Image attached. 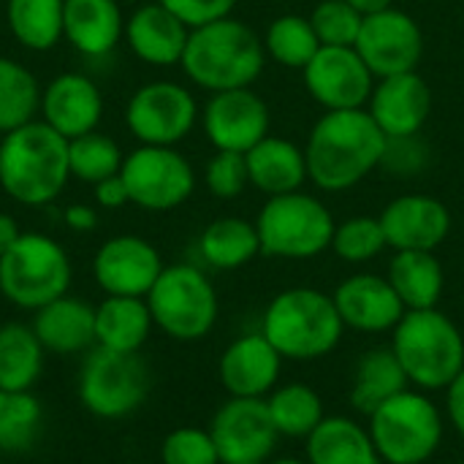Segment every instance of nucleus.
Listing matches in <instances>:
<instances>
[{
    "label": "nucleus",
    "instance_id": "nucleus-1",
    "mask_svg": "<svg viewBox=\"0 0 464 464\" xmlns=\"http://www.w3.org/2000/svg\"><path fill=\"white\" fill-rule=\"evenodd\" d=\"M383 150L386 133L367 109L324 111L304 144L307 179L326 193L348 190L381 166Z\"/></svg>",
    "mask_w": 464,
    "mask_h": 464
},
{
    "label": "nucleus",
    "instance_id": "nucleus-2",
    "mask_svg": "<svg viewBox=\"0 0 464 464\" xmlns=\"http://www.w3.org/2000/svg\"><path fill=\"white\" fill-rule=\"evenodd\" d=\"M71 179L68 139L33 120L0 139V188L22 207H46Z\"/></svg>",
    "mask_w": 464,
    "mask_h": 464
},
{
    "label": "nucleus",
    "instance_id": "nucleus-3",
    "mask_svg": "<svg viewBox=\"0 0 464 464\" xmlns=\"http://www.w3.org/2000/svg\"><path fill=\"white\" fill-rule=\"evenodd\" d=\"M179 65L185 76L207 92L250 87L266 65L264 38L245 22L223 16L190 30Z\"/></svg>",
    "mask_w": 464,
    "mask_h": 464
},
{
    "label": "nucleus",
    "instance_id": "nucleus-4",
    "mask_svg": "<svg viewBox=\"0 0 464 464\" xmlns=\"http://www.w3.org/2000/svg\"><path fill=\"white\" fill-rule=\"evenodd\" d=\"M345 324L332 294L318 288H285L264 310L261 334L283 359L315 362L329 356L343 340Z\"/></svg>",
    "mask_w": 464,
    "mask_h": 464
},
{
    "label": "nucleus",
    "instance_id": "nucleus-5",
    "mask_svg": "<svg viewBox=\"0 0 464 464\" xmlns=\"http://www.w3.org/2000/svg\"><path fill=\"white\" fill-rule=\"evenodd\" d=\"M392 351L419 392H446L464 367L462 332L438 307L408 310L392 329Z\"/></svg>",
    "mask_w": 464,
    "mask_h": 464
},
{
    "label": "nucleus",
    "instance_id": "nucleus-6",
    "mask_svg": "<svg viewBox=\"0 0 464 464\" xmlns=\"http://www.w3.org/2000/svg\"><path fill=\"white\" fill-rule=\"evenodd\" d=\"M370 438L381 462L424 464L443 443V413L427 392L405 389L370 416Z\"/></svg>",
    "mask_w": 464,
    "mask_h": 464
},
{
    "label": "nucleus",
    "instance_id": "nucleus-7",
    "mask_svg": "<svg viewBox=\"0 0 464 464\" xmlns=\"http://www.w3.org/2000/svg\"><path fill=\"white\" fill-rule=\"evenodd\" d=\"M71 258L63 245L38 231H22L0 256V294L19 310H41L71 288Z\"/></svg>",
    "mask_w": 464,
    "mask_h": 464
},
{
    "label": "nucleus",
    "instance_id": "nucleus-8",
    "mask_svg": "<svg viewBox=\"0 0 464 464\" xmlns=\"http://www.w3.org/2000/svg\"><path fill=\"white\" fill-rule=\"evenodd\" d=\"M261 256L304 261L332 247L334 218L329 207L302 190L269 196L256 218Z\"/></svg>",
    "mask_w": 464,
    "mask_h": 464
},
{
    "label": "nucleus",
    "instance_id": "nucleus-9",
    "mask_svg": "<svg viewBox=\"0 0 464 464\" xmlns=\"http://www.w3.org/2000/svg\"><path fill=\"white\" fill-rule=\"evenodd\" d=\"M155 329L177 343L204 340L218 324V291L212 280L193 264L163 266L158 283L147 294Z\"/></svg>",
    "mask_w": 464,
    "mask_h": 464
},
{
    "label": "nucleus",
    "instance_id": "nucleus-10",
    "mask_svg": "<svg viewBox=\"0 0 464 464\" xmlns=\"http://www.w3.org/2000/svg\"><path fill=\"white\" fill-rule=\"evenodd\" d=\"M150 389L152 375L139 353H117L98 345L87 351L76 378L82 408L106 421L136 413L144 405Z\"/></svg>",
    "mask_w": 464,
    "mask_h": 464
},
{
    "label": "nucleus",
    "instance_id": "nucleus-11",
    "mask_svg": "<svg viewBox=\"0 0 464 464\" xmlns=\"http://www.w3.org/2000/svg\"><path fill=\"white\" fill-rule=\"evenodd\" d=\"M120 177L128 188L130 204L150 212L177 209L196 190V171L174 147H136L125 155Z\"/></svg>",
    "mask_w": 464,
    "mask_h": 464
},
{
    "label": "nucleus",
    "instance_id": "nucleus-12",
    "mask_svg": "<svg viewBox=\"0 0 464 464\" xmlns=\"http://www.w3.org/2000/svg\"><path fill=\"white\" fill-rule=\"evenodd\" d=\"M198 120V103L193 92L177 82H147L141 84L128 106L125 125L141 141L152 147H177L190 136Z\"/></svg>",
    "mask_w": 464,
    "mask_h": 464
},
{
    "label": "nucleus",
    "instance_id": "nucleus-13",
    "mask_svg": "<svg viewBox=\"0 0 464 464\" xmlns=\"http://www.w3.org/2000/svg\"><path fill=\"white\" fill-rule=\"evenodd\" d=\"M356 52L375 79L411 73L419 71V63L424 57V35L411 14L392 5L386 11L364 16L356 38Z\"/></svg>",
    "mask_w": 464,
    "mask_h": 464
},
{
    "label": "nucleus",
    "instance_id": "nucleus-14",
    "mask_svg": "<svg viewBox=\"0 0 464 464\" xmlns=\"http://www.w3.org/2000/svg\"><path fill=\"white\" fill-rule=\"evenodd\" d=\"M302 79L310 98L326 111L367 109L378 82L356 46H321L315 57L302 68Z\"/></svg>",
    "mask_w": 464,
    "mask_h": 464
},
{
    "label": "nucleus",
    "instance_id": "nucleus-15",
    "mask_svg": "<svg viewBox=\"0 0 464 464\" xmlns=\"http://www.w3.org/2000/svg\"><path fill=\"white\" fill-rule=\"evenodd\" d=\"M209 435L223 464L269 462L280 440L266 400L253 397H231L223 402L212 416Z\"/></svg>",
    "mask_w": 464,
    "mask_h": 464
},
{
    "label": "nucleus",
    "instance_id": "nucleus-16",
    "mask_svg": "<svg viewBox=\"0 0 464 464\" xmlns=\"http://www.w3.org/2000/svg\"><path fill=\"white\" fill-rule=\"evenodd\" d=\"M163 272V258L152 242L136 234L106 239L92 258V277L106 296L147 299Z\"/></svg>",
    "mask_w": 464,
    "mask_h": 464
},
{
    "label": "nucleus",
    "instance_id": "nucleus-17",
    "mask_svg": "<svg viewBox=\"0 0 464 464\" xmlns=\"http://www.w3.org/2000/svg\"><path fill=\"white\" fill-rule=\"evenodd\" d=\"M209 144L220 152H247L269 136L272 114L250 87L212 92L201 114Z\"/></svg>",
    "mask_w": 464,
    "mask_h": 464
},
{
    "label": "nucleus",
    "instance_id": "nucleus-18",
    "mask_svg": "<svg viewBox=\"0 0 464 464\" xmlns=\"http://www.w3.org/2000/svg\"><path fill=\"white\" fill-rule=\"evenodd\" d=\"M386 245L397 250H438L451 234V212L449 207L424 193L397 196L378 215Z\"/></svg>",
    "mask_w": 464,
    "mask_h": 464
},
{
    "label": "nucleus",
    "instance_id": "nucleus-19",
    "mask_svg": "<svg viewBox=\"0 0 464 464\" xmlns=\"http://www.w3.org/2000/svg\"><path fill=\"white\" fill-rule=\"evenodd\" d=\"M332 299L345 329H356L364 334L392 332L408 313L397 291L392 288L389 277L372 272H359L345 277L334 288Z\"/></svg>",
    "mask_w": 464,
    "mask_h": 464
},
{
    "label": "nucleus",
    "instance_id": "nucleus-20",
    "mask_svg": "<svg viewBox=\"0 0 464 464\" xmlns=\"http://www.w3.org/2000/svg\"><path fill=\"white\" fill-rule=\"evenodd\" d=\"M367 111L392 136H416L432 114V90L419 71L383 76L375 82Z\"/></svg>",
    "mask_w": 464,
    "mask_h": 464
},
{
    "label": "nucleus",
    "instance_id": "nucleus-21",
    "mask_svg": "<svg viewBox=\"0 0 464 464\" xmlns=\"http://www.w3.org/2000/svg\"><path fill=\"white\" fill-rule=\"evenodd\" d=\"M283 362L285 359L277 353V348L261 332H253L237 337L223 351L218 375L231 397L266 400L272 389L280 383Z\"/></svg>",
    "mask_w": 464,
    "mask_h": 464
},
{
    "label": "nucleus",
    "instance_id": "nucleus-22",
    "mask_svg": "<svg viewBox=\"0 0 464 464\" xmlns=\"http://www.w3.org/2000/svg\"><path fill=\"white\" fill-rule=\"evenodd\" d=\"M101 117H103L101 87L84 73L76 71L60 73L41 92V120L68 141L90 130H98Z\"/></svg>",
    "mask_w": 464,
    "mask_h": 464
},
{
    "label": "nucleus",
    "instance_id": "nucleus-23",
    "mask_svg": "<svg viewBox=\"0 0 464 464\" xmlns=\"http://www.w3.org/2000/svg\"><path fill=\"white\" fill-rule=\"evenodd\" d=\"M188 38L190 27L177 14H171L160 0L141 3L125 19V41L130 52L147 65H179Z\"/></svg>",
    "mask_w": 464,
    "mask_h": 464
},
{
    "label": "nucleus",
    "instance_id": "nucleus-24",
    "mask_svg": "<svg viewBox=\"0 0 464 464\" xmlns=\"http://www.w3.org/2000/svg\"><path fill=\"white\" fill-rule=\"evenodd\" d=\"M125 35L120 0H63V38L84 57H106Z\"/></svg>",
    "mask_w": 464,
    "mask_h": 464
},
{
    "label": "nucleus",
    "instance_id": "nucleus-25",
    "mask_svg": "<svg viewBox=\"0 0 464 464\" xmlns=\"http://www.w3.org/2000/svg\"><path fill=\"white\" fill-rule=\"evenodd\" d=\"M33 332L46 353L73 356L95 348V307L79 296H57L33 315Z\"/></svg>",
    "mask_w": 464,
    "mask_h": 464
},
{
    "label": "nucleus",
    "instance_id": "nucleus-26",
    "mask_svg": "<svg viewBox=\"0 0 464 464\" xmlns=\"http://www.w3.org/2000/svg\"><path fill=\"white\" fill-rule=\"evenodd\" d=\"M245 160H247L250 185L266 196H283V193L302 190V185L307 179L304 147H299L283 136L269 133L253 150L245 152Z\"/></svg>",
    "mask_w": 464,
    "mask_h": 464
},
{
    "label": "nucleus",
    "instance_id": "nucleus-27",
    "mask_svg": "<svg viewBox=\"0 0 464 464\" xmlns=\"http://www.w3.org/2000/svg\"><path fill=\"white\" fill-rule=\"evenodd\" d=\"M310 464H381L370 430L348 416H326L304 440Z\"/></svg>",
    "mask_w": 464,
    "mask_h": 464
},
{
    "label": "nucleus",
    "instance_id": "nucleus-28",
    "mask_svg": "<svg viewBox=\"0 0 464 464\" xmlns=\"http://www.w3.org/2000/svg\"><path fill=\"white\" fill-rule=\"evenodd\" d=\"M155 324L147 299L106 296L95 307V345L117 353H139Z\"/></svg>",
    "mask_w": 464,
    "mask_h": 464
},
{
    "label": "nucleus",
    "instance_id": "nucleus-29",
    "mask_svg": "<svg viewBox=\"0 0 464 464\" xmlns=\"http://www.w3.org/2000/svg\"><path fill=\"white\" fill-rule=\"evenodd\" d=\"M386 277L405 310L438 307L446 288V272L435 250H397Z\"/></svg>",
    "mask_w": 464,
    "mask_h": 464
},
{
    "label": "nucleus",
    "instance_id": "nucleus-30",
    "mask_svg": "<svg viewBox=\"0 0 464 464\" xmlns=\"http://www.w3.org/2000/svg\"><path fill=\"white\" fill-rule=\"evenodd\" d=\"M405 389H411V381H408L400 359L394 356L392 345L370 348L353 370L351 405L359 413L370 416L372 411H378L383 402H389L392 397H397Z\"/></svg>",
    "mask_w": 464,
    "mask_h": 464
},
{
    "label": "nucleus",
    "instance_id": "nucleus-31",
    "mask_svg": "<svg viewBox=\"0 0 464 464\" xmlns=\"http://www.w3.org/2000/svg\"><path fill=\"white\" fill-rule=\"evenodd\" d=\"M198 253L207 266L234 272L261 256V239L256 223L245 218H218L198 237Z\"/></svg>",
    "mask_w": 464,
    "mask_h": 464
},
{
    "label": "nucleus",
    "instance_id": "nucleus-32",
    "mask_svg": "<svg viewBox=\"0 0 464 464\" xmlns=\"http://www.w3.org/2000/svg\"><path fill=\"white\" fill-rule=\"evenodd\" d=\"M44 345L30 324L0 326V392H33L44 372Z\"/></svg>",
    "mask_w": 464,
    "mask_h": 464
},
{
    "label": "nucleus",
    "instance_id": "nucleus-33",
    "mask_svg": "<svg viewBox=\"0 0 464 464\" xmlns=\"http://www.w3.org/2000/svg\"><path fill=\"white\" fill-rule=\"evenodd\" d=\"M266 408L280 438L307 440V435L326 419L321 394L307 383H277L266 397Z\"/></svg>",
    "mask_w": 464,
    "mask_h": 464
},
{
    "label": "nucleus",
    "instance_id": "nucleus-34",
    "mask_svg": "<svg viewBox=\"0 0 464 464\" xmlns=\"http://www.w3.org/2000/svg\"><path fill=\"white\" fill-rule=\"evenodd\" d=\"M11 35L30 52H49L63 38V0H5Z\"/></svg>",
    "mask_w": 464,
    "mask_h": 464
},
{
    "label": "nucleus",
    "instance_id": "nucleus-35",
    "mask_svg": "<svg viewBox=\"0 0 464 464\" xmlns=\"http://www.w3.org/2000/svg\"><path fill=\"white\" fill-rule=\"evenodd\" d=\"M41 84L11 57H0V136L27 125L41 111Z\"/></svg>",
    "mask_w": 464,
    "mask_h": 464
},
{
    "label": "nucleus",
    "instance_id": "nucleus-36",
    "mask_svg": "<svg viewBox=\"0 0 464 464\" xmlns=\"http://www.w3.org/2000/svg\"><path fill=\"white\" fill-rule=\"evenodd\" d=\"M44 430V408L33 392H0V454L30 451Z\"/></svg>",
    "mask_w": 464,
    "mask_h": 464
},
{
    "label": "nucleus",
    "instance_id": "nucleus-37",
    "mask_svg": "<svg viewBox=\"0 0 464 464\" xmlns=\"http://www.w3.org/2000/svg\"><path fill=\"white\" fill-rule=\"evenodd\" d=\"M264 49L266 57H272L275 63L302 71L321 49V41L310 24V16L283 14L269 22L264 33Z\"/></svg>",
    "mask_w": 464,
    "mask_h": 464
},
{
    "label": "nucleus",
    "instance_id": "nucleus-38",
    "mask_svg": "<svg viewBox=\"0 0 464 464\" xmlns=\"http://www.w3.org/2000/svg\"><path fill=\"white\" fill-rule=\"evenodd\" d=\"M122 160H125V155H122L120 144L101 130H90V133L68 141V169H71V177L79 182L98 185V182L120 174Z\"/></svg>",
    "mask_w": 464,
    "mask_h": 464
},
{
    "label": "nucleus",
    "instance_id": "nucleus-39",
    "mask_svg": "<svg viewBox=\"0 0 464 464\" xmlns=\"http://www.w3.org/2000/svg\"><path fill=\"white\" fill-rule=\"evenodd\" d=\"M386 234L381 226V218L372 215H356L343 223H337L332 237V250L345 264H367L378 258L386 250Z\"/></svg>",
    "mask_w": 464,
    "mask_h": 464
},
{
    "label": "nucleus",
    "instance_id": "nucleus-40",
    "mask_svg": "<svg viewBox=\"0 0 464 464\" xmlns=\"http://www.w3.org/2000/svg\"><path fill=\"white\" fill-rule=\"evenodd\" d=\"M364 16L348 0H318L310 24L321 46H356Z\"/></svg>",
    "mask_w": 464,
    "mask_h": 464
},
{
    "label": "nucleus",
    "instance_id": "nucleus-41",
    "mask_svg": "<svg viewBox=\"0 0 464 464\" xmlns=\"http://www.w3.org/2000/svg\"><path fill=\"white\" fill-rule=\"evenodd\" d=\"M163 464H223L209 430L179 427L171 430L160 443Z\"/></svg>",
    "mask_w": 464,
    "mask_h": 464
},
{
    "label": "nucleus",
    "instance_id": "nucleus-42",
    "mask_svg": "<svg viewBox=\"0 0 464 464\" xmlns=\"http://www.w3.org/2000/svg\"><path fill=\"white\" fill-rule=\"evenodd\" d=\"M204 182L215 198H223V201L239 198L245 193V188L250 185L245 152H220L218 150L215 158L207 163Z\"/></svg>",
    "mask_w": 464,
    "mask_h": 464
},
{
    "label": "nucleus",
    "instance_id": "nucleus-43",
    "mask_svg": "<svg viewBox=\"0 0 464 464\" xmlns=\"http://www.w3.org/2000/svg\"><path fill=\"white\" fill-rule=\"evenodd\" d=\"M430 163V147L421 139V133L416 136H386V150H383V160L381 166L389 169L392 174L400 177H413L419 171H424Z\"/></svg>",
    "mask_w": 464,
    "mask_h": 464
},
{
    "label": "nucleus",
    "instance_id": "nucleus-44",
    "mask_svg": "<svg viewBox=\"0 0 464 464\" xmlns=\"http://www.w3.org/2000/svg\"><path fill=\"white\" fill-rule=\"evenodd\" d=\"M171 14H177L190 30L231 16L237 0H160Z\"/></svg>",
    "mask_w": 464,
    "mask_h": 464
},
{
    "label": "nucleus",
    "instance_id": "nucleus-45",
    "mask_svg": "<svg viewBox=\"0 0 464 464\" xmlns=\"http://www.w3.org/2000/svg\"><path fill=\"white\" fill-rule=\"evenodd\" d=\"M446 419L464 440V367L462 372L451 381V386L446 389Z\"/></svg>",
    "mask_w": 464,
    "mask_h": 464
},
{
    "label": "nucleus",
    "instance_id": "nucleus-46",
    "mask_svg": "<svg viewBox=\"0 0 464 464\" xmlns=\"http://www.w3.org/2000/svg\"><path fill=\"white\" fill-rule=\"evenodd\" d=\"M92 188H95V201H98L101 207H106V209H120V207L130 204L128 188H125V182H122L120 174H114V177H109V179L92 185Z\"/></svg>",
    "mask_w": 464,
    "mask_h": 464
},
{
    "label": "nucleus",
    "instance_id": "nucleus-47",
    "mask_svg": "<svg viewBox=\"0 0 464 464\" xmlns=\"http://www.w3.org/2000/svg\"><path fill=\"white\" fill-rule=\"evenodd\" d=\"M63 220H65V226L71 231L87 234V231H92L98 226V212L92 207H87V204H71V207H65Z\"/></svg>",
    "mask_w": 464,
    "mask_h": 464
},
{
    "label": "nucleus",
    "instance_id": "nucleus-48",
    "mask_svg": "<svg viewBox=\"0 0 464 464\" xmlns=\"http://www.w3.org/2000/svg\"><path fill=\"white\" fill-rule=\"evenodd\" d=\"M19 223L8 215V212H0V256L11 250V245L19 239Z\"/></svg>",
    "mask_w": 464,
    "mask_h": 464
},
{
    "label": "nucleus",
    "instance_id": "nucleus-49",
    "mask_svg": "<svg viewBox=\"0 0 464 464\" xmlns=\"http://www.w3.org/2000/svg\"><path fill=\"white\" fill-rule=\"evenodd\" d=\"M362 16H367V14H378V11H386V8H392L394 5V0H348Z\"/></svg>",
    "mask_w": 464,
    "mask_h": 464
},
{
    "label": "nucleus",
    "instance_id": "nucleus-50",
    "mask_svg": "<svg viewBox=\"0 0 464 464\" xmlns=\"http://www.w3.org/2000/svg\"><path fill=\"white\" fill-rule=\"evenodd\" d=\"M266 464H310L307 459H296V457H283V459H275V462Z\"/></svg>",
    "mask_w": 464,
    "mask_h": 464
},
{
    "label": "nucleus",
    "instance_id": "nucleus-51",
    "mask_svg": "<svg viewBox=\"0 0 464 464\" xmlns=\"http://www.w3.org/2000/svg\"><path fill=\"white\" fill-rule=\"evenodd\" d=\"M231 464H266V462H231Z\"/></svg>",
    "mask_w": 464,
    "mask_h": 464
},
{
    "label": "nucleus",
    "instance_id": "nucleus-52",
    "mask_svg": "<svg viewBox=\"0 0 464 464\" xmlns=\"http://www.w3.org/2000/svg\"><path fill=\"white\" fill-rule=\"evenodd\" d=\"M120 3H141V0H120Z\"/></svg>",
    "mask_w": 464,
    "mask_h": 464
},
{
    "label": "nucleus",
    "instance_id": "nucleus-53",
    "mask_svg": "<svg viewBox=\"0 0 464 464\" xmlns=\"http://www.w3.org/2000/svg\"><path fill=\"white\" fill-rule=\"evenodd\" d=\"M454 464H464V459H462V462H454Z\"/></svg>",
    "mask_w": 464,
    "mask_h": 464
},
{
    "label": "nucleus",
    "instance_id": "nucleus-54",
    "mask_svg": "<svg viewBox=\"0 0 464 464\" xmlns=\"http://www.w3.org/2000/svg\"><path fill=\"white\" fill-rule=\"evenodd\" d=\"M381 464H389V462H381Z\"/></svg>",
    "mask_w": 464,
    "mask_h": 464
}]
</instances>
